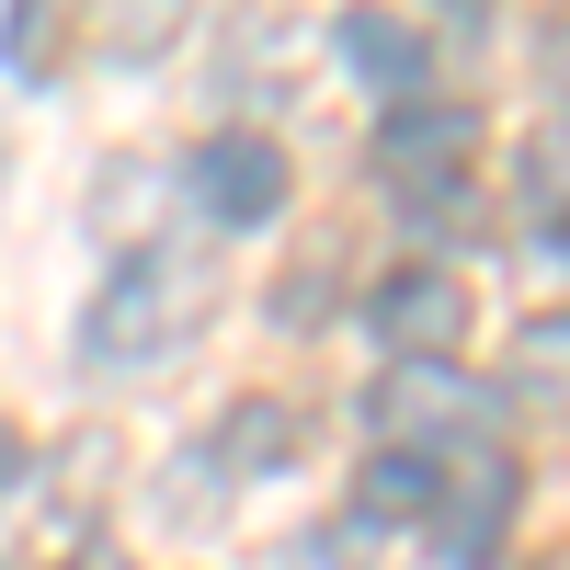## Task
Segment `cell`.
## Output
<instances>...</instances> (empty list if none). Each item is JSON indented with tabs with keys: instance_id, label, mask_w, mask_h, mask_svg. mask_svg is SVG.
Returning <instances> with one entry per match:
<instances>
[{
	"instance_id": "obj_14",
	"label": "cell",
	"mask_w": 570,
	"mask_h": 570,
	"mask_svg": "<svg viewBox=\"0 0 570 570\" xmlns=\"http://www.w3.org/2000/svg\"><path fill=\"white\" fill-rule=\"evenodd\" d=\"M23 480V434H12V422H0V491H12Z\"/></svg>"
},
{
	"instance_id": "obj_15",
	"label": "cell",
	"mask_w": 570,
	"mask_h": 570,
	"mask_svg": "<svg viewBox=\"0 0 570 570\" xmlns=\"http://www.w3.org/2000/svg\"><path fill=\"white\" fill-rule=\"evenodd\" d=\"M537 570H570V559H537Z\"/></svg>"
},
{
	"instance_id": "obj_13",
	"label": "cell",
	"mask_w": 570,
	"mask_h": 570,
	"mask_svg": "<svg viewBox=\"0 0 570 570\" xmlns=\"http://www.w3.org/2000/svg\"><path fill=\"white\" fill-rule=\"evenodd\" d=\"M274 320H285V331L331 320V263H297V274H285V285H274Z\"/></svg>"
},
{
	"instance_id": "obj_1",
	"label": "cell",
	"mask_w": 570,
	"mask_h": 570,
	"mask_svg": "<svg viewBox=\"0 0 570 570\" xmlns=\"http://www.w3.org/2000/svg\"><path fill=\"white\" fill-rule=\"evenodd\" d=\"M206 308H217V263H206L195 240H137V252L104 274V297H91L80 354L104 365V376H126V365H171V354L206 331Z\"/></svg>"
},
{
	"instance_id": "obj_5",
	"label": "cell",
	"mask_w": 570,
	"mask_h": 570,
	"mask_svg": "<svg viewBox=\"0 0 570 570\" xmlns=\"http://www.w3.org/2000/svg\"><path fill=\"white\" fill-rule=\"evenodd\" d=\"M376 331H389L400 365H456V343H468V285L445 263H400L389 285H376Z\"/></svg>"
},
{
	"instance_id": "obj_9",
	"label": "cell",
	"mask_w": 570,
	"mask_h": 570,
	"mask_svg": "<svg viewBox=\"0 0 570 570\" xmlns=\"http://www.w3.org/2000/svg\"><path fill=\"white\" fill-rule=\"evenodd\" d=\"M343 58L389 91V104H411V80H422V58H434V35L400 23V12H343Z\"/></svg>"
},
{
	"instance_id": "obj_7",
	"label": "cell",
	"mask_w": 570,
	"mask_h": 570,
	"mask_svg": "<svg viewBox=\"0 0 570 570\" xmlns=\"http://www.w3.org/2000/svg\"><path fill=\"white\" fill-rule=\"evenodd\" d=\"M206 456H217V480H274V468L297 456V411H285V400H228Z\"/></svg>"
},
{
	"instance_id": "obj_2",
	"label": "cell",
	"mask_w": 570,
	"mask_h": 570,
	"mask_svg": "<svg viewBox=\"0 0 570 570\" xmlns=\"http://www.w3.org/2000/svg\"><path fill=\"white\" fill-rule=\"evenodd\" d=\"M376 422H389V445L434 456V445H491L502 400L480 389V376H456V365H389L376 376Z\"/></svg>"
},
{
	"instance_id": "obj_3",
	"label": "cell",
	"mask_w": 570,
	"mask_h": 570,
	"mask_svg": "<svg viewBox=\"0 0 570 570\" xmlns=\"http://www.w3.org/2000/svg\"><path fill=\"white\" fill-rule=\"evenodd\" d=\"M285 195H297V160H285L263 126H217L206 149H195V206L217 228H274Z\"/></svg>"
},
{
	"instance_id": "obj_10",
	"label": "cell",
	"mask_w": 570,
	"mask_h": 570,
	"mask_svg": "<svg viewBox=\"0 0 570 570\" xmlns=\"http://www.w3.org/2000/svg\"><path fill=\"white\" fill-rule=\"evenodd\" d=\"M513 389H525L537 411H570V308H537L525 331H513Z\"/></svg>"
},
{
	"instance_id": "obj_4",
	"label": "cell",
	"mask_w": 570,
	"mask_h": 570,
	"mask_svg": "<svg viewBox=\"0 0 570 570\" xmlns=\"http://www.w3.org/2000/svg\"><path fill=\"white\" fill-rule=\"evenodd\" d=\"M502 537H513V468L502 456L445 468V502L422 513V559H434V570H491Z\"/></svg>"
},
{
	"instance_id": "obj_12",
	"label": "cell",
	"mask_w": 570,
	"mask_h": 570,
	"mask_svg": "<svg viewBox=\"0 0 570 570\" xmlns=\"http://www.w3.org/2000/svg\"><path fill=\"white\" fill-rule=\"evenodd\" d=\"M0 58H12L23 80H46V69H58V58H69V23H58V12H46V0H23V12H12V23H0Z\"/></svg>"
},
{
	"instance_id": "obj_11",
	"label": "cell",
	"mask_w": 570,
	"mask_h": 570,
	"mask_svg": "<svg viewBox=\"0 0 570 570\" xmlns=\"http://www.w3.org/2000/svg\"><path fill=\"white\" fill-rule=\"evenodd\" d=\"M513 171H525V206L570 217V91H559V104L525 126V160H513Z\"/></svg>"
},
{
	"instance_id": "obj_6",
	"label": "cell",
	"mask_w": 570,
	"mask_h": 570,
	"mask_svg": "<svg viewBox=\"0 0 570 570\" xmlns=\"http://www.w3.org/2000/svg\"><path fill=\"white\" fill-rule=\"evenodd\" d=\"M468 137H480V115H468V104H389V126H376V160L411 171V195H434V183H456Z\"/></svg>"
},
{
	"instance_id": "obj_8",
	"label": "cell",
	"mask_w": 570,
	"mask_h": 570,
	"mask_svg": "<svg viewBox=\"0 0 570 570\" xmlns=\"http://www.w3.org/2000/svg\"><path fill=\"white\" fill-rule=\"evenodd\" d=\"M434 502H445V468L411 456V445H376L365 480H354V513H365V525H422Z\"/></svg>"
}]
</instances>
